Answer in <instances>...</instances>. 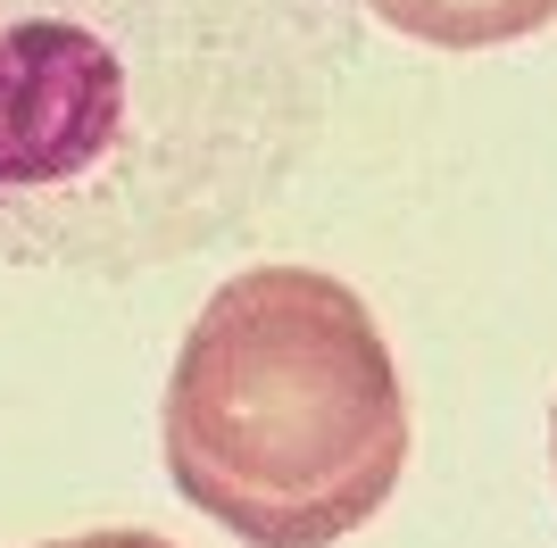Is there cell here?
I'll use <instances>...</instances> for the list:
<instances>
[{"label":"cell","instance_id":"6da1fadb","mask_svg":"<svg viewBox=\"0 0 557 548\" xmlns=\"http://www.w3.org/2000/svg\"><path fill=\"white\" fill-rule=\"evenodd\" d=\"M358 0H0V258L150 274L317 150Z\"/></svg>","mask_w":557,"mask_h":548},{"label":"cell","instance_id":"7a4b0ae2","mask_svg":"<svg viewBox=\"0 0 557 548\" xmlns=\"http://www.w3.org/2000/svg\"><path fill=\"white\" fill-rule=\"evenodd\" d=\"M166 474L250 548H333L399 490L408 390L392 341L325 266H242L166 374Z\"/></svg>","mask_w":557,"mask_h":548},{"label":"cell","instance_id":"3957f363","mask_svg":"<svg viewBox=\"0 0 557 548\" xmlns=\"http://www.w3.org/2000/svg\"><path fill=\"white\" fill-rule=\"evenodd\" d=\"M358 9L424 50H499L557 25V0H358Z\"/></svg>","mask_w":557,"mask_h":548},{"label":"cell","instance_id":"277c9868","mask_svg":"<svg viewBox=\"0 0 557 548\" xmlns=\"http://www.w3.org/2000/svg\"><path fill=\"white\" fill-rule=\"evenodd\" d=\"M42 548H175L159 532H75V540H42Z\"/></svg>","mask_w":557,"mask_h":548},{"label":"cell","instance_id":"5b68a950","mask_svg":"<svg viewBox=\"0 0 557 548\" xmlns=\"http://www.w3.org/2000/svg\"><path fill=\"white\" fill-rule=\"evenodd\" d=\"M549 465H557V408H549Z\"/></svg>","mask_w":557,"mask_h":548}]
</instances>
